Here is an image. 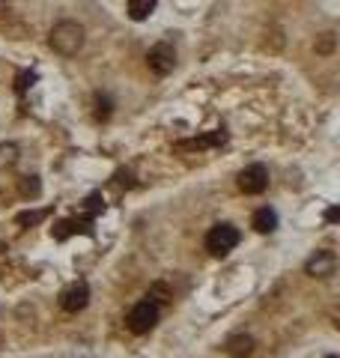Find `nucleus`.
<instances>
[{
	"label": "nucleus",
	"mask_w": 340,
	"mask_h": 358,
	"mask_svg": "<svg viewBox=\"0 0 340 358\" xmlns=\"http://www.w3.org/2000/svg\"><path fill=\"white\" fill-rule=\"evenodd\" d=\"M48 45H51V51L63 54V57H75L84 45V27L75 24V21H60V24L51 27Z\"/></svg>",
	"instance_id": "obj_1"
},
{
	"label": "nucleus",
	"mask_w": 340,
	"mask_h": 358,
	"mask_svg": "<svg viewBox=\"0 0 340 358\" xmlns=\"http://www.w3.org/2000/svg\"><path fill=\"white\" fill-rule=\"evenodd\" d=\"M239 230L233 224H215V227L206 233V251L212 257H227L236 245H239Z\"/></svg>",
	"instance_id": "obj_2"
},
{
	"label": "nucleus",
	"mask_w": 340,
	"mask_h": 358,
	"mask_svg": "<svg viewBox=\"0 0 340 358\" xmlns=\"http://www.w3.org/2000/svg\"><path fill=\"white\" fill-rule=\"evenodd\" d=\"M129 331L134 334H146V331H153L155 329V322H158V305L153 299H143L138 301L132 310H129Z\"/></svg>",
	"instance_id": "obj_3"
},
{
	"label": "nucleus",
	"mask_w": 340,
	"mask_h": 358,
	"mask_svg": "<svg viewBox=\"0 0 340 358\" xmlns=\"http://www.w3.org/2000/svg\"><path fill=\"white\" fill-rule=\"evenodd\" d=\"M146 66H150V72L155 75H170L176 69V51H173V45L170 42H158L150 48V54H146Z\"/></svg>",
	"instance_id": "obj_4"
},
{
	"label": "nucleus",
	"mask_w": 340,
	"mask_h": 358,
	"mask_svg": "<svg viewBox=\"0 0 340 358\" xmlns=\"http://www.w3.org/2000/svg\"><path fill=\"white\" fill-rule=\"evenodd\" d=\"M236 185H239V192H245V194H263L269 188V171L263 164L245 167L239 173V179H236Z\"/></svg>",
	"instance_id": "obj_5"
},
{
	"label": "nucleus",
	"mask_w": 340,
	"mask_h": 358,
	"mask_svg": "<svg viewBox=\"0 0 340 358\" xmlns=\"http://www.w3.org/2000/svg\"><path fill=\"white\" fill-rule=\"evenodd\" d=\"M87 301H90V287H87L84 281H75L72 287H66V289H63L60 308H63V310H69V313H78V310H84V308H87Z\"/></svg>",
	"instance_id": "obj_6"
},
{
	"label": "nucleus",
	"mask_w": 340,
	"mask_h": 358,
	"mask_svg": "<svg viewBox=\"0 0 340 358\" xmlns=\"http://www.w3.org/2000/svg\"><path fill=\"white\" fill-rule=\"evenodd\" d=\"M334 266H337V257L332 251H316L308 260V266H304V272L311 278H328L334 272Z\"/></svg>",
	"instance_id": "obj_7"
},
{
	"label": "nucleus",
	"mask_w": 340,
	"mask_h": 358,
	"mask_svg": "<svg viewBox=\"0 0 340 358\" xmlns=\"http://www.w3.org/2000/svg\"><path fill=\"white\" fill-rule=\"evenodd\" d=\"M224 141H227V134L218 129V131L203 134V138H194V141H179L176 150L179 152H185V150H206V147H218V143H224Z\"/></svg>",
	"instance_id": "obj_8"
},
{
	"label": "nucleus",
	"mask_w": 340,
	"mask_h": 358,
	"mask_svg": "<svg viewBox=\"0 0 340 358\" xmlns=\"http://www.w3.org/2000/svg\"><path fill=\"white\" fill-rule=\"evenodd\" d=\"M251 227H254L257 233H271V230L278 227V215H275V209H269V206L257 209V212H254V218H251Z\"/></svg>",
	"instance_id": "obj_9"
},
{
	"label": "nucleus",
	"mask_w": 340,
	"mask_h": 358,
	"mask_svg": "<svg viewBox=\"0 0 340 358\" xmlns=\"http://www.w3.org/2000/svg\"><path fill=\"white\" fill-rule=\"evenodd\" d=\"M227 352H230L233 358H248L254 352V341L248 338V334H236V338L227 341Z\"/></svg>",
	"instance_id": "obj_10"
},
{
	"label": "nucleus",
	"mask_w": 340,
	"mask_h": 358,
	"mask_svg": "<svg viewBox=\"0 0 340 358\" xmlns=\"http://www.w3.org/2000/svg\"><path fill=\"white\" fill-rule=\"evenodd\" d=\"M153 9H155V0H129V15H132L134 21L150 18Z\"/></svg>",
	"instance_id": "obj_11"
},
{
	"label": "nucleus",
	"mask_w": 340,
	"mask_h": 358,
	"mask_svg": "<svg viewBox=\"0 0 340 358\" xmlns=\"http://www.w3.org/2000/svg\"><path fill=\"white\" fill-rule=\"evenodd\" d=\"M15 162H18V147L15 143H0V171L15 167Z\"/></svg>",
	"instance_id": "obj_12"
},
{
	"label": "nucleus",
	"mask_w": 340,
	"mask_h": 358,
	"mask_svg": "<svg viewBox=\"0 0 340 358\" xmlns=\"http://www.w3.org/2000/svg\"><path fill=\"white\" fill-rule=\"evenodd\" d=\"M18 192H21V197H36L39 194V179L36 176H21L18 179Z\"/></svg>",
	"instance_id": "obj_13"
},
{
	"label": "nucleus",
	"mask_w": 340,
	"mask_h": 358,
	"mask_svg": "<svg viewBox=\"0 0 340 358\" xmlns=\"http://www.w3.org/2000/svg\"><path fill=\"white\" fill-rule=\"evenodd\" d=\"M72 233H75V221H57L54 227H51V236H54V239H60V242H63V239H69Z\"/></svg>",
	"instance_id": "obj_14"
},
{
	"label": "nucleus",
	"mask_w": 340,
	"mask_h": 358,
	"mask_svg": "<svg viewBox=\"0 0 340 358\" xmlns=\"http://www.w3.org/2000/svg\"><path fill=\"white\" fill-rule=\"evenodd\" d=\"M101 209H105V203H101V194H90V197H87V206H84L87 218L93 221V215H96V212H101Z\"/></svg>",
	"instance_id": "obj_15"
},
{
	"label": "nucleus",
	"mask_w": 340,
	"mask_h": 358,
	"mask_svg": "<svg viewBox=\"0 0 340 358\" xmlns=\"http://www.w3.org/2000/svg\"><path fill=\"white\" fill-rule=\"evenodd\" d=\"M108 117H111V99L99 96L96 99V120H108Z\"/></svg>",
	"instance_id": "obj_16"
},
{
	"label": "nucleus",
	"mask_w": 340,
	"mask_h": 358,
	"mask_svg": "<svg viewBox=\"0 0 340 358\" xmlns=\"http://www.w3.org/2000/svg\"><path fill=\"white\" fill-rule=\"evenodd\" d=\"M45 215H48V209H42V212H21L18 224H39Z\"/></svg>",
	"instance_id": "obj_17"
},
{
	"label": "nucleus",
	"mask_w": 340,
	"mask_h": 358,
	"mask_svg": "<svg viewBox=\"0 0 340 358\" xmlns=\"http://www.w3.org/2000/svg\"><path fill=\"white\" fill-rule=\"evenodd\" d=\"M33 81H36V75H33V72H21V75H18V84H15V90H18V93H24V90H27Z\"/></svg>",
	"instance_id": "obj_18"
},
{
	"label": "nucleus",
	"mask_w": 340,
	"mask_h": 358,
	"mask_svg": "<svg viewBox=\"0 0 340 358\" xmlns=\"http://www.w3.org/2000/svg\"><path fill=\"white\" fill-rule=\"evenodd\" d=\"M332 48H334V33H323V42L316 45V51H320V54H328Z\"/></svg>",
	"instance_id": "obj_19"
},
{
	"label": "nucleus",
	"mask_w": 340,
	"mask_h": 358,
	"mask_svg": "<svg viewBox=\"0 0 340 358\" xmlns=\"http://www.w3.org/2000/svg\"><path fill=\"white\" fill-rule=\"evenodd\" d=\"M328 358H334V355H328Z\"/></svg>",
	"instance_id": "obj_20"
}]
</instances>
